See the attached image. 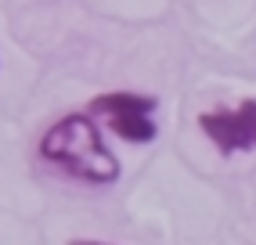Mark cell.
I'll list each match as a JSON object with an SVG mask.
<instances>
[{
    "instance_id": "3",
    "label": "cell",
    "mask_w": 256,
    "mask_h": 245,
    "mask_svg": "<svg viewBox=\"0 0 256 245\" xmlns=\"http://www.w3.org/2000/svg\"><path fill=\"white\" fill-rule=\"evenodd\" d=\"M198 130L210 137L220 155L256 152V98L238 101L234 108H210L198 116Z\"/></svg>"
},
{
    "instance_id": "1",
    "label": "cell",
    "mask_w": 256,
    "mask_h": 245,
    "mask_svg": "<svg viewBox=\"0 0 256 245\" xmlns=\"http://www.w3.org/2000/svg\"><path fill=\"white\" fill-rule=\"evenodd\" d=\"M40 159L83 184H98V188L116 184L119 173H123L116 152L105 144L98 122L87 112H69L58 122H50L40 137Z\"/></svg>"
},
{
    "instance_id": "2",
    "label": "cell",
    "mask_w": 256,
    "mask_h": 245,
    "mask_svg": "<svg viewBox=\"0 0 256 245\" xmlns=\"http://www.w3.org/2000/svg\"><path fill=\"white\" fill-rule=\"evenodd\" d=\"M159 108V101L152 94H134V90H108L90 98V112L101 116V122L126 144H152L159 137V126L152 112Z\"/></svg>"
},
{
    "instance_id": "4",
    "label": "cell",
    "mask_w": 256,
    "mask_h": 245,
    "mask_svg": "<svg viewBox=\"0 0 256 245\" xmlns=\"http://www.w3.org/2000/svg\"><path fill=\"white\" fill-rule=\"evenodd\" d=\"M69 245H112V242H98V238H72Z\"/></svg>"
}]
</instances>
